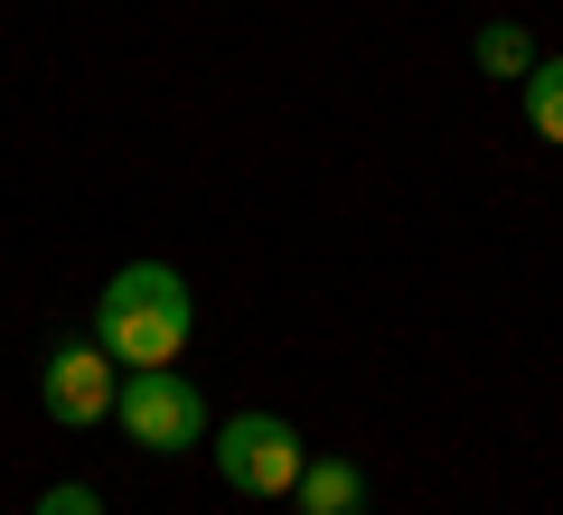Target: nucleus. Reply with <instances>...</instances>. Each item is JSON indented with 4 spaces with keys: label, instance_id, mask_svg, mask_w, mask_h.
Instances as JSON below:
<instances>
[{
    "label": "nucleus",
    "instance_id": "nucleus-6",
    "mask_svg": "<svg viewBox=\"0 0 563 515\" xmlns=\"http://www.w3.org/2000/svg\"><path fill=\"white\" fill-rule=\"evenodd\" d=\"M479 66H488L498 85H526V76H536V38H526L517 20H488V29H479Z\"/></svg>",
    "mask_w": 563,
    "mask_h": 515
},
{
    "label": "nucleus",
    "instance_id": "nucleus-3",
    "mask_svg": "<svg viewBox=\"0 0 563 515\" xmlns=\"http://www.w3.org/2000/svg\"><path fill=\"white\" fill-rule=\"evenodd\" d=\"M113 422L132 432V450H198L207 440V394L169 366H132L113 394Z\"/></svg>",
    "mask_w": 563,
    "mask_h": 515
},
{
    "label": "nucleus",
    "instance_id": "nucleus-4",
    "mask_svg": "<svg viewBox=\"0 0 563 515\" xmlns=\"http://www.w3.org/2000/svg\"><path fill=\"white\" fill-rule=\"evenodd\" d=\"M113 394H122V366L103 357L95 337H57L38 366V403L66 422V432H85V422H113Z\"/></svg>",
    "mask_w": 563,
    "mask_h": 515
},
{
    "label": "nucleus",
    "instance_id": "nucleus-5",
    "mask_svg": "<svg viewBox=\"0 0 563 515\" xmlns=\"http://www.w3.org/2000/svg\"><path fill=\"white\" fill-rule=\"evenodd\" d=\"M291 506H301V515H366V478H357V459H310L301 488H291Z\"/></svg>",
    "mask_w": 563,
    "mask_h": 515
},
{
    "label": "nucleus",
    "instance_id": "nucleus-7",
    "mask_svg": "<svg viewBox=\"0 0 563 515\" xmlns=\"http://www.w3.org/2000/svg\"><path fill=\"white\" fill-rule=\"evenodd\" d=\"M517 94H526V122H536V141H563V57H536V76H526Z\"/></svg>",
    "mask_w": 563,
    "mask_h": 515
},
{
    "label": "nucleus",
    "instance_id": "nucleus-2",
    "mask_svg": "<svg viewBox=\"0 0 563 515\" xmlns=\"http://www.w3.org/2000/svg\"><path fill=\"white\" fill-rule=\"evenodd\" d=\"M217 478L235 496H291L301 488V469H310V450H301V432L282 413H235V422H217Z\"/></svg>",
    "mask_w": 563,
    "mask_h": 515
},
{
    "label": "nucleus",
    "instance_id": "nucleus-8",
    "mask_svg": "<svg viewBox=\"0 0 563 515\" xmlns=\"http://www.w3.org/2000/svg\"><path fill=\"white\" fill-rule=\"evenodd\" d=\"M29 515H103V496L85 488V478H57V488H47L38 506H29Z\"/></svg>",
    "mask_w": 563,
    "mask_h": 515
},
{
    "label": "nucleus",
    "instance_id": "nucleus-1",
    "mask_svg": "<svg viewBox=\"0 0 563 515\" xmlns=\"http://www.w3.org/2000/svg\"><path fill=\"white\" fill-rule=\"evenodd\" d=\"M198 337V300L169 262H122L95 300V347L132 376V366H179Z\"/></svg>",
    "mask_w": 563,
    "mask_h": 515
}]
</instances>
